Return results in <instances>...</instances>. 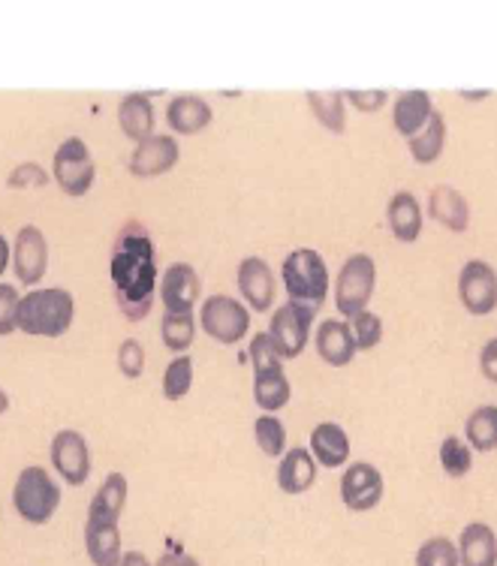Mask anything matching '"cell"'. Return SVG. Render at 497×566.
<instances>
[{
    "label": "cell",
    "instance_id": "ab89813d",
    "mask_svg": "<svg viewBox=\"0 0 497 566\" xmlns=\"http://www.w3.org/2000/svg\"><path fill=\"white\" fill-rule=\"evenodd\" d=\"M19 290L12 283H0V338L15 332V307H19Z\"/></svg>",
    "mask_w": 497,
    "mask_h": 566
},
{
    "label": "cell",
    "instance_id": "ee69618b",
    "mask_svg": "<svg viewBox=\"0 0 497 566\" xmlns=\"http://www.w3.org/2000/svg\"><path fill=\"white\" fill-rule=\"evenodd\" d=\"M115 566H154L148 557L142 555V552H121L118 564Z\"/></svg>",
    "mask_w": 497,
    "mask_h": 566
},
{
    "label": "cell",
    "instance_id": "5bb4252c",
    "mask_svg": "<svg viewBox=\"0 0 497 566\" xmlns=\"http://www.w3.org/2000/svg\"><path fill=\"white\" fill-rule=\"evenodd\" d=\"M238 293H241V305L253 311V314H266L275 305V293H278V283H275V272L262 256H245L238 262Z\"/></svg>",
    "mask_w": 497,
    "mask_h": 566
},
{
    "label": "cell",
    "instance_id": "1f68e13d",
    "mask_svg": "<svg viewBox=\"0 0 497 566\" xmlns=\"http://www.w3.org/2000/svg\"><path fill=\"white\" fill-rule=\"evenodd\" d=\"M437 458H441V468H444L449 480H465L467 473L474 470V449L467 447L465 437H444Z\"/></svg>",
    "mask_w": 497,
    "mask_h": 566
},
{
    "label": "cell",
    "instance_id": "ba28073f",
    "mask_svg": "<svg viewBox=\"0 0 497 566\" xmlns=\"http://www.w3.org/2000/svg\"><path fill=\"white\" fill-rule=\"evenodd\" d=\"M311 328H314V311L287 302L271 314L269 338L283 361L299 359L304 347L311 344Z\"/></svg>",
    "mask_w": 497,
    "mask_h": 566
},
{
    "label": "cell",
    "instance_id": "6da1fadb",
    "mask_svg": "<svg viewBox=\"0 0 497 566\" xmlns=\"http://www.w3.org/2000/svg\"><path fill=\"white\" fill-rule=\"evenodd\" d=\"M112 286H115V302L121 314L131 323H139L152 314L154 298H157V251L148 235V229L131 220L115 239L112 248V262H108Z\"/></svg>",
    "mask_w": 497,
    "mask_h": 566
},
{
    "label": "cell",
    "instance_id": "d6a6232c",
    "mask_svg": "<svg viewBox=\"0 0 497 566\" xmlns=\"http://www.w3.org/2000/svg\"><path fill=\"white\" fill-rule=\"evenodd\" d=\"M253 440L260 447L262 455L281 458L287 452V424L278 419V416L262 413L257 422H253Z\"/></svg>",
    "mask_w": 497,
    "mask_h": 566
},
{
    "label": "cell",
    "instance_id": "4316f807",
    "mask_svg": "<svg viewBox=\"0 0 497 566\" xmlns=\"http://www.w3.org/2000/svg\"><path fill=\"white\" fill-rule=\"evenodd\" d=\"M446 145V118L444 112L434 109V115L428 118V124L422 127L413 139H407V148H411V157L420 166H432L441 160Z\"/></svg>",
    "mask_w": 497,
    "mask_h": 566
},
{
    "label": "cell",
    "instance_id": "ffe728a7",
    "mask_svg": "<svg viewBox=\"0 0 497 566\" xmlns=\"http://www.w3.org/2000/svg\"><path fill=\"white\" fill-rule=\"evenodd\" d=\"M386 223H390L392 239L401 241V244L420 241L422 227H425V214H422L420 199L413 197L411 190L392 193L390 206H386Z\"/></svg>",
    "mask_w": 497,
    "mask_h": 566
},
{
    "label": "cell",
    "instance_id": "9a60e30c",
    "mask_svg": "<svg viewBox=\"0 0 497 566\" xmlns=\"http://www.w3.org/2000/svg\"><path fill=\"white\" fill-rule=\"evenodd\" d=\"M178 157H182V148H178V139L173 133H154L133 148L127 169H131L133 178H157V175L175 169Z\"/></svg>",
    "mask_w": 497,
    "mask_h": 566
},
{
    "label": "cell",
    "instance_id": "8992f818",
    "mask_svg": "<svg viewBox=\"0 0 497 566\" xmlns=\"http://www.w3.org/2000/svg\"><path fill=\"white\" fill-rule=\"evenodd\" d=\"M94 178H97V164L91 157L87 142L79 136L61 142L52 157V181L61 187V193L73 199L87 197L94 187Z\"/></svg>",
    "mask_w": 497,
    "mask_h": 566
},
{
    "label": "cell",
    "instance_id": "ac0fdd59",
    "mask_svg": "<svg viewBox=\"0 0 497 566\" xmlns=\"http://www.w3.org/2000/svg\"><path fill=\"white\" fill-rule=\"evenodd\" d=\"M317 461L314 455L308 452L304 447H292L287 449L281 458H278V489L283 491V494H304V491L314 489L317 482Z\"/></svg>",
    "mask_w": 497,
    "mask_h": 566
},
{
    "label": "cell",
    "instance_id": "e0dca14e",
    "mask_svg": "<svg viewBox=\"0 0 497 566\" xmlns=\"http://www.w3.org/2000/svg\"><path fill=\"white\" fill-rule=\"evenodd\" d=\"M314 349L317 356L332 368H346L356 359V344H353L346 319H323L314 332Z\"/></svg>",
    "mask_w": 497,
    "mask_h": 566
},
{
    "label": "cell",
    "instance_id": "7bdbcfd3",
    "mask_svg": "<svg viewBox=\"0 0 497 566\" xmlns=\"http://www.w3.org/2000/svg\"><path fill=\"white\" fill-rule=\"evenodd\" d=\"M154 566H199V560L190 555H182V552H166L163 557H157Z\"/></svg>",
    "mask_w": 497,
    "mask_h": 566
},
{
    "label": "cell",
    "instance_id": "cb8c5ba5",
    "mask_svg": "<svg viewBox=\"0 0 497 566\" xmlns=\"http://www.w3.org/2000/svg\"><path fill=\"white\" fill-rule=\"evenodd\" d=\"M127 476L124 473H108L97 494L87 503V522H108L121 524V512L127 506Z\"/></svg>",
    "mask_w": 497,
    "mask_h": 566
},
{
    "label": "cell",
    "instance_id": "7dc6e473",
    "mask_svg": "<svg viewBox=\"0 0 497 566\" xmlns=\"http://www.w3.org/2000/svg\"><path fill=\"white\" fill-rule=\"evenodd\" d=\"M10 410V395H7V389H0V416Z\"/></svg>",
    "mask_w": 497,
    "mask_h": 566
},
{
    "label": "cell",
    "instance_id": "2e32d148",
    "mask_svg": "<svg viewBox=\"0 0 497 566\" xmlns=\"http://www.w3.org/2000/svg\"><path fill=\"white\" fill-rule=\"evenodd\" d=\"M215 112L208 106L206 97L199 94H178L166 103V124L175 136H199L211 127Z\"/></svg>",
    "mask_w": 497,
    "mask_h": 566
},
{
    "label": "cell",
    "instance_id": "52a82bcc",
    "mask_svg": "<svg viewBox=\"0 0 497 566\" xmlns=\"http://www.w3.org/2000/svg\"><path fill=\"white\" fill-rule=\"evenodd\" d=\"M196 323L203 326L208 338L224 344V347H236L250 328V311L232 295H208Z\"/></svg>",
    "mask_w": 497,
    "mask_h": 566
},
{
    "label": "cell",
    "instance_id": "f6af8a7d",
    "mask_svg": "<svg viewBox=\"0 0 497 566\" xmlns=\"http://www.w3.org/2000/svg\"><path fill=\"white\" fill-rule=\"evenodd\" d=\"M10 256H12V244L7 241V235L0 232V274L10 269Z\"/></svg>",
    "mask_w": 497,
    "mask_h": 566
},
{
    "label": "cell",
    "instance_id": "44dd1931",
    "mask_svg": "<svg viewBox=\"0 0 497 566\" xmlns=\"http://www.w3.org/2000/svg\"><path fill=\"white\" fill-rule=\"evenodd\" d=\"M428 218L449 232H467L470 206H467L465 193L453 185H437L428 197Z\"/></svg>",
    "mask_w": 497,
    "mask_h": 566
},
{
    "label": "cell",
    "instance_id": "3957f363",
    "mask_svg": "<svg viewBox=\"0 0 497 566\" xmlns=\"http://www.w3.org/2000/svg\"><path fill=\"white\" fill-rule=\"evenodd\" d=\"M281 281L292 305H302L314 314L325 305V295L332 290L329 265L314 248H296L287 253L281 262Z\"/></svg>",
    "mask_w": 497,
    "mask_h": 566
},
{
    "label": "cell",
    "instance_id": "603a6c76",
    "mask_svg": "<svg viewBox=\"0 0 497 566\" xmlns=\"http://www.w3.org/2000/svg\"><path fill=\"white\" fill-rule=\"evenodd\" d=\"M455 548H458V564L462 566H497V534L491 524H465Z\"/></svg>",
    "mask_w": 497,
    "mask_h": 566
},
{
    "label": "cell",
    "instance_id": "8d00e7d4",
    "mask_svg": "<svg viewBox=\"0 0 497 566\" xmlns=\"http://www.w3.org/2000/svg\"><path fill=\"white\" fill-rule=\"evenodd\" d=\"M416 566H462L458 564V548L446 536H432L420 545Z\"/></svg>",
    "mask_w": 497,
    "mask_h": 566
},
{
    "label": "cell",
    "instance_id": "5b68a950",
    "mask_svg": "<svg viewBox=\"0 0 497 566\" xmlns=\"http://www.w3.org/2000/svg\"><path fill=\"white\" fill-rule=\"evenodd\" d=\"M377 290V262L367 253H353L346 256L335 281V307L338 314L350 319V316L362 314L371 305Z\"/></svg>",
    "mask_w": 497,
    "mask_h": 566
},
{
    "label": "cell",
    "instance_id": "f1b7e54d",
    "mask_svg": "<svg viewBox=\"0 0 497 566\" xmlns=\"http://www.w3.org/2000/svg\"><path fill=\"white\" fill-rule=\"evenodd\" d=\"M308 106L314 112V118L323 124L329 133H341L346 130V103H344V91H308L304 94Z\"/></svg>",
    "mask_w": 497,
    "mask_h": 566
},
{
    "label": "cell",
    "instance_id": "f546056e",
    "mask_svg": "<svg viewBox=\"0 0 497 566\" xmlns=\"http://www.w3.org/2000/svg\"><path fill=\"white\" fill-rule=\"evenodd\" d=\"M465 443L474 452H495L497 449V407L483 403L465 422Z\"/></svg>",
    "mask_w": 497,
    "mask_h": 566
},
{
    "label": "cell",
    "instance_id": "7402d4cb",
    "mask_svg": "<svg viewBox=\"0 0 497 566\" xmlns=\"http://www.w3.org/2000/svg\"><path fill=\"white\" fill-rule=\"evenodd\" d=\"M308 452L314 455L317 468H346L350 464V437L338 422H320L311 431Z\"/></svg>",
    "mask_w": 497,
    "mask_h": 566
},
{
    "label": "cell",
    "instance_id": "bcb514c9",
    "mask_svg": "<svg viewBox=\"0 0 497 566\" xmlns=\"http://www.w3.org/2000/svg\"><path fill=\"white\" fill-rule=\"evenodd\" d=\"M458 97L474 99V103H476V99H488V97H491V91H488V87H486V91H465V87H462V91H458Z\"/></svg>",
    "mask_w": 497,
    "mask_h": 566
},
{
    "label": "cell",
    "instance_id": "8fae6325",
    "mask_svg": "<svg viewBox=\"0 0 497 566\" xmlns=\"http://www.w3.org/2000/svg\"><path fill=\"white\" fill-rule=\"evenodd\" d=\"M338 489H341V501L346 510L371 512L386 494V480L371 461H356V464H346Z\"/></svg>",
    "mask_w": 497,
    "mask_h": 566
},
{
    "label": "cell",
    "instance_id": "484cf974",
    "mask_svg": "<svg viewBox=\"0 0 497 566\" xmlns=\"http://www.w3.org/2000/svg\"><path fill=\"white\" fill-rule=\"evenodd\" d=\"M85 552L94 566H115L121 557V524L85 522Z\"/></svg>",
    "mask_w": 497,
    "mask_h": 566
},
{
    "label": "cell",
    "instance_id": "e575fe53",
    "mask_svg": "<svg viewBox=\"0 0 497 566\" xmlns=\"http://www.w3.org/2000/svg\"><path fill=\"white\" fill-rule=\"evenodd\" d=\"M346 326H350V335H353V344H356V353H367V349H374L383 340V319L374 311H362V314L350 316L346 319Z\"/></svg>",
    "mask_w": 497,
    "mask_h": 566
},
{
    "label": "cell",
    "instance_id": "4dcf8cb0",
    "mask_svg": "<svg viewBox=\"0 0 497 566\" xmlns=\"http://www.w3.org/2000/svg\"><path fill=\"white\" fill-rule=\"evenodd\" d=\"M196 332H199V323L194 314H166L161 319L163 347L173 349L178 356H187V349L194 347Z\"/></svg>",
    "mask_w": 497,
    "mask_h": 566
},
{
    "label": "cell",
    "instance_id": "4fadbf2b",
    "mask_svg": "<svg viewBox=\"0 0 497 566\" xmlns=\"http://www.w3.org/2000/svg\"><path fill=\"white\" fill-rule=\"evenodd\" d=\"M10 265L19 283H24V286H37V283L43 281L45 269H49V241H45L43 229L33 227V223H24L15 232Z\"/></svg>",
    "mask_w": 497,
    "mask_h": 566
},
{
    "label": "cell",
    "instance_id": "7a4b0ae2",
    "mask_svg": "<svg viewBox=\"0 0 497 566\" xmlns=\"http://www.w3.org/2000/svg\"><path fill=\"white\" fill-rule=\"evenodd\" d=\"M73 319H76V298L64 286H49V290L33 286L15 307V332H24L31 338H61L70 332Z\"/></svg>",
    "mask_w": 497,
    "mask_h": 566
},
{
    "label": "cell",
    "instance_id": "836d02e7",
    "mask_svg": "<svg viewBox=\"0 0 497 566\" xmlns=\"http://www.w3.org/2000/svg\"><path fill=\"white\" fill-rule=\"evenodd\" d=\"M194 386V359L190 356H175L163 370V398L166 401H182Z\"/></svg>",
    "mask_w": 497,
    "mask_h": 566
},
{
    "label": "cell",
    "instance_id": "60d3db41",
    "mask_svg": "<svg viewBox=\"0 0 497 566\" xmlns=\"http://www.w3.org/2000/svg\"><path fill=\"white\" fill-rule=\"evenodd\" d=\"M344 103L356 106V112L374 115V112H380L390 103V94L383 87H374V91H344Z\"/></svg>",
    "mask_w": 497,
    "mask_h": 566
},
{
    "label": "cell",
    "instance_id": "83f0119b",
    "mask_svg": "<svg viewBox=\"0 0 497 566\" xmlns=\"http://www.w3.org/2000/svg\"><path fill=\"white\" fill-rule=\"evenodd\" d=\"M292 398V386L287 370H266L253 377V401L260 407L262 413H278L283 410Z\"/></svg>",
    "mask_w": 497,
    "mask_h": 566
},
{
    "label": "cell",
    "instance_id": "f35d334b",
    "mask_svg": "<svg viewBox=\"0 0 497 566\" xmlns=\"http://www.w3.org/2000/svg\"><path fill=\"white\" fill-rule=\"evenodd\" d=\"M49 169H43L40 164H33V160H28V164H19L15 169L10 172V178H7V187H12V190H31V187H45L49 185Z\"/></svg>",
    "mask_w": 497,
    "mask_h": 566
},
{
    "label": "cell",
    "instance_id": "9c48e42d",
    "mask_svg": "<svg viewBox=\"0 0 497 566\" xmlns=\"http://www.w3.org/2000/svg\"><path fill=\"white\" fill-rule=\"evenodd\" d=\"M49 461L52 470L66 482V485H85L91 476V447L82 431L76 428H61L52 437V447H49Z\"/></svg>",
    "mask_w": 497,
    "mask_h": 566
},
{
    "label": "cell",
    "instance_id": "277c9868",
    "mask_svg": "<svg viewBox=\"0 0 497 566\" xmlns=\"http://www.w3.org/2000/svg\"><path fill=\"white\" fill-rule=\"evenodd\" d=\"M12 506H15L22 522L43 527V524L52 522L54 512L61 506V485L54 482V476L45 468L28 464L12 485Z\"/></svg>",
    "mask_w": 497,
    "mask_h": 566
},
{
    "label": "cell",
    "instance_id": "74e56055",
    "mask_svg": "<svg viewBox=\"0 0 497 566\" xmlns=\"http://www.w3.org/2000/svg\"><path fill=\"white\" fill-rule=\"evenodd\" d=\"M118 370L121 377H127V380H139L142 377V370H145V347L136 338L121 340Z\"/></svg>",
    "mask_w": 497,
    "mask_h": 566
},
{
    "label": "cell",
    "instance_id": "d590c367",
    "mask_svg": "<svg viewBox=\"0 0 497 566\" xmlns=\"http://www.w3.org/2000/svg\"><path fill=\"white\" fill-rule=\"evenodd\" d=\"M248 361H250V368H253V377H257V374H266V370L283 368L281 353H278V349H275V344H271L269 332H257V335L250 338Z\"/></svg>",
    "mask_w": 497,
    "mask_h": 566
},
{
    "label": "cell",
    "instance_id": "b9f144b4",
    "mask_svg": "<svg viewBox=\"0 0 497 566\" xmlns=\"http://www.w3.org/2000/svg\"><path fill=\"white\" fill-rule=\"evenodd\" d=\"M479 370L488 382H497V338H488L479 349Z\"/></svg>",
    "mask_w": 497,
    "mask_h": 566
},
{
    "label": "cell",
    "instance_id": "d4e9b609",
    "mask_svg": "<svg viewBox=\"0 0 497 566\" xmlns=\"http://www.w3.org/2000/svg\"><path fill=\"white\" fill-rule=\"evenodd\" d=\"M118 127L121 133L133 142V145H139L142 139H148L154 136V103L148 94H139V91H133V94H124L118 103Z\"/></svg>",
    "mask_w": 497,
    "mask_h": 566
},
{
    "label": "cell",
    "instance_id": "d6986e66",
    "mask_svg": "<svg viewBox=\"0 0 497 566\" xmlns=\"http://www.w3.org/2000/svg\"><path fill=\"white\" fill-rule=\"evenodd\" d=\"M432 115H434L432 94H428V91H420V87L404 91V94H398V99L392 103V127H395V133L404 136V139H413V136L428 124Z\"/></svg>",
    "mask_w": 497,
    "mask_h": 566
},
{
    "label": "cell",
    "instance_id": "30bf717a",
    "mask_svg": "<svg viewBox=\"0 0 497 566\" xmlns=\"http://www.w3.org/2000/svg\"><path fill=\"white\" fill-rule=\"evenodd\" d=\"M458 298L470 316L495 314L497 307V272L486 260H467L458 272Z\"/></svg>",
    "mask_w": 497,
    "mask_h": 566
},
{
    "label": "cell",
    "instance_id": "7c38bea8",
    "mask_svg": "<svg viewBox=\"0 0 497 566\" xmlns=\"http://www.w3.org/2000/svg\"><path fill=\"white\" fill-rule=\"evenodd\" d=\"M157 295L166 314H194L196 302L203 298V277L190 262H173L157 281Z\"/></svg>",
    "mask_w": 497,
    "mask_h": 566
}]
</instances>
